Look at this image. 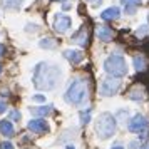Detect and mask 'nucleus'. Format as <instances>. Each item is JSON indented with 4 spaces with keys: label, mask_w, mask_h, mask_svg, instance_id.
<instances>
[{
    "label": "nucleus",
    "mask_w": 149,
    "mask_h": 149,
    "mask_svg": "<svg viewBox=\"0 0 149 149\" xmlns=\"http://www.w3.org/2000/svg\"><path fill=\"white\" fill-rule=\"evenodd\" d=\"M61 77V69L40 62L34 70V86L42 91H50L57 86V81Z\"/></svg>",
    "instance_id": "1"
},
{
    "label": "nucleus",
    "mask_w": 149,
    "mask_h": 149,
    "mask_svg": "<svg viewBox=\"0 0 149 149\" xmlns=\"http://www.w3.org/2000/svg\"><path fill=\"white\" fill-rule=\"evenodd\" d=\"M116 117L111 112H102L95 119V134L99 139H109L116 132Z\"/></svg>",
    "instance_id": "2"
},
{
    "label": "nucleus",
    "mask_w": 149,
    "mask_h": 149,
    "mask_svg": "<svg viewBox=\"0 0 149 149\" xmlns=\"http://www.w3.org/2000/svg\"><path fill=\"white\" fill-rule=\"evenodd\" d=\"M86 97H87V82L84 79H74L72 84L69 86L67 92H65V101L69 104L79 106L84 102Z\"/></svg>",
    "instance_id": "3"
},
{
    "label": "nucleus",
    "mask_w": 149,
    "mask_h": 149,
    "mask_svg": "<svg viewBox=\"0 0 149 149\" xmlns=\"http://www.w3.org/2000/svg\"><path fill=\"white\" fill-rule=\"evenodd\" d=\"M104 70H106L111 77H122V75H126L127 74L126 59L119 54L109 55L107 59L104 61Z\"/></svg>",
    "instance_id": "4"
},
{
    "label": "nucleus",
    "mask_w": 149,
    "mask_h": 149,
    "mask_svg": "<svg viewBox=\"0 0 149 149\" xmlns=\"http://www.w3.org/2000/svg\"><path fill=\"white\" fill-rule=\"evenodd\" d=\"M119 89H121V81H117V77H107L101 84V94L104 97H109V95L117 94Z\"/></svg>",
    "instance_id": "5"
},
{
    "label": "nucleus",
    "mask_w": 149,
    "mask_h": 149,
    "mask_svg": "<svg viewBox=\"0 0 149 149\" xmlns=\"http://www.w3.org/2000/svg\"><path fill=\"white\" fill-rule=\"evenodd\" d=\"M129 131L131 132H136V134H141L148 129V119L141 114H136L131 121H129Z\"/></svg>",
    "instance_id": "6"
},
{
    "label": "nucleus",
    "mask_w": 149,
    "mask_h": 149,
    "mask_svg": "<svg viewBox=\"0 0 149 149\" xmlns=\"http://www.w3.org/2000/svg\"><path fill=\"white\" fill-rule=\"evenodd\" d=\"M72 25V20H70V17L67 15H62L59 14L55 17V22H54V29L55 32H59V34H64V32H67L69 29Z\"/></svg>",
    "instance_id": "7"
},
{
    "label": "nucleus",
    "mask_w": 149,
    "mask_h": 149,
    "mask_svg": "<svg viewBox=\"0 0 149 149\" xmlns=\"http://www.w3.org/2000/svg\"><path fill=\"white\" fill-rule=\"evenodd\" d=\"M29 129L32 132L42 134V132H49V124L45 122V119H32L29 122Z\"/></svg>",
    "instance_id": "8"
},
{
    "label": "nucleus",
    "mask_w": 149,
    "mask_h": 149,
    "mask_svg": "<svg viewBox=\"0 0 149 149\" xmlns=\"http://www.w3.org/2000/svg\"><path fill=\"white\" fill-rule=\"evenodd\" d=\"M70 40L75 42V44H77V45H81V47H86V45L89 44V40H87V29L81 27L74 35H72V39H70Z\"/></svg>",
    "instance_id": "9"
},
{
    "label": "nucleus",
    "mask_w": 149,
    "mask_h": 149,
    "mask_svg": "<svg viewBox=\"0 0 149 149\" xmlns=\"http://www.w3.org/2000/svg\"><path fill=\"white\" fill-rule=\"evenodd\" d=\"M119 15H121V8L119 7H109L101 14V19L102 20H107V22L109 20H117Z\"/></svg>",
    "instance_id": "10"
},
{
    "label": "nucleus",
    "mask_w": 149,
    "mask_h": 149,
    "mask_svg": "<svg viewBox=\"0 0 149 149\" xmlns=\"http://www.w3.org/2000/svg\"><path fill=\"white\" fill-rule=\"evenodd\" d=\"M97 37H99V40H102V42H111L112 40V29L111 27H106V25H99L97 27Z\"/></svg>",
    "instance_id": "11"
},
{
    "label": "nucleus",
    "mask_w": 149,
    "mask_h": 149,
    "mask_svg": "<svg viewBox=\"0 0 149 149\" xmlns=\"http://www.w3.org/2000/svg\"><path fill=\"white\" fill-rule=\"evenodd\" d=\"M64 57H65L70 64H79V62H82V59H84V54H82L81 50H65V52H64Z\"/></svg>",
    "instance_id": "12"
},
{
    "label": "nucleus",
    "mask_w": 149,
    "mask_h": 149,
    "mask_svg": "<svg viewBox=\"0 0 149 149\" xmlns=\"http://www.w3.org/2000/svg\"><path fill=\"white\" fill-rule=\"evenodd\" d=\"M0 134L7 136V137H12V136L15 134L14 126H12L10 119H3V121H0Z\"/></svg>",
    "instance_id": "13"
},
{
    "label": "nucleus",
    "mask_w": 149,
    "mask_h": 149,
    "mask_svg": "<svg viewBox=\"0 0 149 149\" xmlns=\"http://www.w3.org/2000/svg\"><path fill=\"white\" fill-rule=\"evenodd\" d=\"M121 3L124 5V8H126L127 14H134L136 8L142 3V0H121Z\"/></svg>",
    "instance_id": "14"
},
{
    "label": "nucleus",
    "mask_w": 149,
    "mask_h": 149,
    "mask_svg": "<svg viewBox=\"0 0 149 149\" xmlns=\"http://www.w3.org/2000/svg\"><path fill=\"white\" fill-rule=\"evenodd\" d=\"M32 114L35 116H49L52 112V106H42V107H30Z\"/></svg>",
    "instance_id": "15"
},
{
    "label": "nucleus",
    "mask_w": 149,
    "mask_h": 149,
    "mask_svg": "<svg viewBox=\"0 0 149 149\" xmlns=\"http://www.w3.org/2000/svg\"><path fill=\"white\" fill-rule=\"evenodd\" d=\"M39 45H40L42 49H54L55 45H57V42H55L54 39L47 37V39H42V40L39 42Z\"/></svg>",
    "instance_id": "16"
},
{
    "label": "nucleus",
    "mask_w": 149,
    "mask_h": 149,
    "mask_svg": "<svg viewBox=\"0 0 149 149\" xmlns=\"http://www.w3.org/2000/svg\"><path fill=\"white\" fill-rule=\"evenodd\" d=\"M134 67L136 70H144L146 69V61H144L142 55H136L134 57Z\"/></svg>",
    "instance_id": "17"
},
{
    "label": "nucleus",
    "mask_w": 149,
    "mask_h": 149,
    "mask_svg": "<svg viewBox=\"0 0 149 149\" xmlns=\"http://www.w3.org/2000/svg\"><path fill=\"white\" fill-rule=\"evenodd\" d=\"M129 97L132 101H144V91H139V89H134L129 92Z\"/></svg>",
    "instance_id": "18"
},
{
    "label": "nucleus",
    "mask_w": 149,
    "mask_h": 149,
    "mask_svg": "<svg viewBox=\"0 0 149 149\" xmlns=\"http://www.w3.org/2000/svg\"><path fill=\"white\" fill-rule=\"evenodd\" d=\"M3 5L7 8H19L22 5V0H3Z\"/></svg>",
    "instance_id": "19"
},
{
    "label": "nucleus",
    "mask_w": 149,
    "mask_h": 149,
    "mask_svg": "<svg viewBox=\"0 0 149 149\" xmlns=\"http://www.w3.org/2000/svg\"><path fill=\"white\" fill-rule=\"evenodd\" d=\"M91 112H92L91 109H87V111H82V112H81V122H82V124H87V122L91 121Z\"/></svg>",
    "instance_id": "20"
},
{
    "label": "nucleus",
    "mask_w": 149,
    "mask_h": 149,
    "mask_svg": "<svg viewBox=\"0 0 149 149\" xmlns=\"http://www.w3.org/2000/svg\"><path fill=\"white\" fill-rule=\"evenodd\" d=\"M5 111H7V101H5L3 95H0V114L5 112Z\"/></svg>",
    "instance_id": "21"
},
{
    "label": "nucleus",
    "mask_w": 149,
    "mask_h": 149,
    "mask_svg": "<svg viewBox=\"0 0 149 149\" xmlns=\"http://www.w3.org/2000/svg\"><path fill=\"white\" fill-rule=\"evenodd\" d=\"M20 119V112L19 111H12L10 112V121H19Z\"/></svg>",
    "instance_id": "22"
},
{
    "label": "nucleus",
    "mask_w": 149,
    "mask_h": 149,
    "mask_svg": "<svg viewBox=\"0 0 149 149\" xmlns=\"http://www.w3.org/2000/svg\"><path fill=\"white\" fill-rule=\"evenodd\" d=\"M0 149H14V144L8 141H3L2 144H0Z\"/></svg>",
    "instance_id": "23"
},
{
    "label": "nucleus",
    "mask_w": 149,
    "mask_h": 149,
    "mask_svg": "<svg viewBox=\"0 0 149 149\" xmlns=\"http://www.w3.org/2000/svg\"><path fill=\"white\" fill-rule=\"evenodd\" d=\"M32 101H35V102H45V97H44V95H34V97H32Z\"/></svg>",
    "instance_id": "24"
},
{
    "label": "nucleus",
    "mask_w": 149,
    "mask_h": 149,
    "mask_svg": "<svg viewBox=\"0 0 149 149\" xmlns=\"http://www.w3.org/2000/svg\"><path fill=\"white\" fill-rule=\"evenodd\" d=\"M87 2H91V5H94V7H97V5L102 3V0H87Z\"/></svg>",
    "instance_id": "25"
},
{
    "label": "nucleus",
    "mask_w": 149,
    "mask_h": 149,
    "mask_svg": "<svg viewBox=\"0 0 149 149\" xmlns=\"http://www.w3.org/2000/svg\"><path fill=\"white\" fill-rule=\"evenodd\" d=\"M137 146H139V141H132L129 144V149H137Z\"/></svg>",
    "instance_id": "26"
},
{
    "label": "nucleus",
    "mask_w": 149,
    "mask_h": 149,
    "mask_svg": "<svg viewBox=\"0 0 149 149\" xmlns=\"http://www.w3.org/2000/svg\"><path fill=\"white\" fill-rule=\"evenodd\" d=\"M3 50H5V49H3V45H2V44H0V55H3Z\"/></svg>",
    "instance_id": "27"
},
{
    "label": "nucleus",
    "mask_w": 149,
    "mask_h": 149,
    "mask_svg": "<svg viewBox=\"0 0 149 149\" xmlns=\"http://www.w3.org/2000/svg\"><path fill=\"white\" fill-rule=\"evenodd\" d=\"M112 149H124V148H122V146H114Z\"/></svg>",
    "instance_id": "28"
},
{
    "label": "nucleus",
    "mask_w": 149,
    "mask_h": 149,
    "mask_svg": "<svg viewBox=\"0 0 149 149\" xmlns=\"http://www.w3.org/2000/svg\"><path fill=\"white\" fill-rule=\"evenodd\" d=\"M50 2H65V0H50Z\"/></svg>",
    "instance_id": "29"
},
{
    "label": "nucleus",
    "mask_w": 149,
    "mask_h": 149,
    "mask_svg": "<svg viewBox=\"0 0 149 149\" xmlns=\"http://www.w3.org/2000/svg\"><path fill=\"white\" fill-rule=\"evenodd\" d=\"M144 149H149V144H148V146H146V148H144Z\"/></svg>",
    "instance_id": "30"
},
{
    "label": "nucleus",
    "mask_w": 149,
    "mask_h": 149,
    "mask_svg": "<svg viewBox=\"0 0 149 149\" xmlns=\"http://www.w3.org/2000/svg\"><path fill=\"white\" fill-rule=\"evenodd\" d=\"M0 72H2V64H0Z\"/></svg>",
    "instance_id": "31"
}]
</instances>
